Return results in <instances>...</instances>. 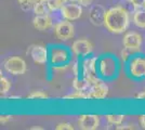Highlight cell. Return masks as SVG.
Segmentation results:
<instances>
[{"label": "cell", "instance_id": "6da1fadb", "mask_svg": "<svg viewBox=\"0 0 145 130\" xmlns=\"http://www.w3.org/2000/svg\"><path fill=\"white\" fill-rule=\"evenodd\" d=\"M130 15L129 12L122 7H113L106 10L104 26L105 28L113 34H121L129 26Z\"/></svg>", "mask_w": 145, "mask_h": 130}, {"label": "cell", "instance_id": "7a4b0ae2", "mask_svg": "<svg viewBox=\"0 0 145 130\" xmlns=\"http://www.w3.org/2000/svg\"><path fill=\"white\" fill-rule=\"evenodd\" d=\"M72 50L64 46H51L49 48V64L54 69H64L72 62Z\"/></svg>", "mask_w": 145, "mask_h": 130}, {"label": "cell", "instance_id": "3957f363", "mask_svg": "<svg viewBox=\"0 0 145 130\" xmlns=\"http://www.w3.org/2000/svg\"><path fill=\"white\" fill-rule=\"evenodd\" d=\"M119 71V64L115 56H102L97 60V74L103 80L114 79Z\"/></svg>", "mask_w": 145, "mask_h": 130}, {"label": "cell", "instance_id": "277c9868", "mask_svg": "<svg viewBox=\"0 0 145 130\" xmlns=\"http://www.w3.org/2000/svg\"><path fill=\"white\" fill-rule=\"evenodd\" d=\"M128 74L135 80L145 79V57L142 56H132L128 61Z\"/></svg>", "mask_w": 145, "mask_h": 130}, {"label": "cell", "instance_id": "5b68a950", "mask_svg": "<svg viewBox=\"0 0 145 130\" xmlns=\"http://www.w3.org/2000/svg\"><path fill=\"white\" fill-rule=\"evenodd\" d=\"M3 67L9 74L14 76L23 75L27 69L26 62L20 56H10L6 59L3 62Z\"/></svg>", "mask_w": 145, "mask_h": 130}, {"label": "cell", "instance_id": "8992f818", "mask_svg": "<svg viewBox=\"0 0 145 130\" xmlns=\"http://www.w3.org/2000/svg\"><path fill=\"white\" fill-rule=\"evenodd\" d=\"M61 15L64 20L68 21H76L82 15V6L79 2L74 1H67L60 10Z\"/></svg>", "mask_w": 145, "mask_h": 130}, {"label": "cell", "instance_id": "52a82bcc", "mask_svg": "<svg viewBox=\"0 0 145 130\" xmlns=\"http://www.w3.org/2000/svg\"><path fill=\"white\" fill-rule=\"evenodd\" d=\"M74 56H78V57H87L92 54L93 52V44L91 43L86 38H81V39H77L72 42V47H71Z\"/></svg>", "mask_w": 145, "mask_h": 130}, {"label": "cell", "instance_id": "ba28073f", "mask_svg": "<svg viewBox=\"0 0 145 130\" xmlns=\"http://www.w3.org/2000/svg\"><path fill=\"white\" fill-rule=\"evenodd\" d=\"M54 34L57 39L66 41L74 37L75 35V27L71 23V21L64 20L54 25Z\"/></svg>", "mask_w": 145, "mask_h": 130}, {"label": "cell", "instance_id": "9c48e42d", "mask_svg": "<svg viewBox=\"0 0 145 130\" xmlns=\"http://www.w3.org/2000/svg\"><path fill=\"white\" fill-rule=\"evenodd\" d=\"M27 54H29L33 61L36 64H47L49 63V49L41 44H33L27 49Z\"/></svg>", "mask_w": 145, "mask_h": 130}, {"label": "cell", "instance_id": "30bf717a", "mask_svg": "<svg viewBox=\"0 0 145 130\" xmlns=\"http://www.w3.org/2000/svg\"><path fill=\"white\" fill-rule=\"evenodd\" d=\"M143 38L139 33L135 31H129L122 38V44L123 48H127L132 52H139L142 48Z\"/></svg>", "mask_w": 145, "mask_h": 130}, {"label": "cell", "instance_id": "8fae6325", "mask_svg": "<svg viewBox=\"0 0 145 130\" xmlns=\"http://www.w3.org/2000/svg\"><path fill=\"white\" fill-rule=\"evenodd\" d=\"M88 94V99L89 100H103L105 99L108 94V86L106 85V82L101 79L97 81V84L92 85L89 88V90L87 91Z\"/></svg>", "mask_w": 145, "mask_h": 130}, {"label": "cell", "instance_id": "7c38bea8", "mask_svg": "<svg viewBox=\"0 0 145 130\" xmlns=\"http://www.w3.org/2000/svg\"><path fill=\"white\" fill-rule=\"evenodd\" d=\"M77 125L79 129L95 130L100 126V117L95 114H84L78 117Z\"/></svg>", "mask_w": 145, "mask_h": 130}, {"label": "cell", "instance_id": "4fadbf2b", "mask_svg": "<svg viewBox=\"0 0 145 130\" xmlns=\"http://www.w3.org/2000/svg\"><path fill=\"white\" fill-rule=\"evenodd\" d=\"M106 10L100 5H94L91 7L89 12V20L93 25L101 26L104 25V19H105Z\"/></svg>", "mask_w": 145, "mask_h": 130}, {"label": "cell", "instance_id": "5bb4252c", "mask_svg": "<svg viewBox=\"0 0 145 130\" xmlns=\"http://www.w3.org/2000/svg\"><path fill=\"white\" fill-rule=\"evenodd\" d=\"M33 25L37 31H46L53 26V20L50 16V14L36 15L33 20Z\"/></svg>", "mask_w": 145, "mask_h": 130}, {"label": "cell", "instance_id": "9a60e30c", "mask_svg": "<svg viewBox=\"0 0 145 130\" xmlns=\"http://www.w3.org/2000/svg\"><path fill=\"white\" fill-rule=\"evenodd\" d=\"M33 11L35 13V15H44V14H50L52 12L50 7H49L48 0H43V1H40V2H37Z\"/></svg>", "mask_w": 145, "mask_h": 130}, {"label": "cell", "instance_id": "2e32d148", "mask_svg": "<svg viewBox=\"0 0 145 130\" xmlns=\"http://www.w3.org/2000/svg\"><path fill=\"white\" fill-rule=\"evenodd\" d=\"M133 23L139 28H145V9H138L133 14Z\"/></svg>", "mask_w": 145, "mask_h": 130}, {"label": "cell", "instance_id": "e0dca14e", "mask_svg": "<svg viewBox=\"0 0 145 130\" xmlns=\"http://www.w3.org/2000/svg\"><path fill=\"white\" fill-rule=\"evenodd\" d=\"M72 88H74L75 90L88 91L89 88H90V85H89L82 77H76V76H74V79H72Z\"/></svg>", "mask_w": 145, "mask_h": 130}, {"label": "cell", "instance_id": "ac0fdd59", "mask_svg": "<svg viewBox=\"0 0 145 130\" xmlns=\"http://www.w3.org/2000/svg\"><path fill=\"white\" fill-rule=\"evenodd\" d=\"M106 120L109 125H113V126H119L123 123L125 120V115L122 114H112V115H106Z\"/></svg>", "mask_w": 145, "mask_h": 130}, {"label": "cell", "instance_id": "d6986e66", "mask_svg": "<svg viewBox=\"0 0 145 130\" xmlns=\"http://www.w3.org/2000/svg\"><path fill=\"white\" fill-rule=\"evenodd\" d=\"M64 100H86L88 99L87 91H80V90H75L74 92L68 93L63 97Z\"/></svg>", "mask_w": 145, "mask_h": 130}, {"label": "cell", "instance_id": "ffe728a7", "mask_svg": "<svg viewBox=\"0 0 145 130\" xmlns=\"http://www.w3.org/2000/svg\"><path fill=\"white\" fill-rule=\"evenodd\" d=\"M71 65H72V72L74 76L80 77L81 76V61L79 60L78 56H75V59L72 60Z\"/></svg>", "mask_w": 145, "mask_h": 130}, {"label": "cell", "instance_id": "44dd1931", "mask_svg": "<svg viewBox=\"0 0 145 130\" xmlns=\"http://www.w3.org/2000/svg\"><path fill=\"white\" fill-rule=\"evenodd\" d=\"M10 88H11L10 80L8 78H6L5 76L1 75V77H0V93H1V95L7 94V93L9 92Z\"/></svg>", "mask_w": 145, "mask_h": 130}, {"label": "cell", "instance_id": "7402d4cb", "mask_svg": "<svg viewBox=\"0 0 145 130\" xmlns=\"http://www.w3.org/2000/svg\"><path fill=\"white\" fill-rule=\"evenodd\" d=\"M26 98L28 100H44L48 99L49 95L44 91H42V90H35L31 93H29Z\"/></svg>", "mask_w": 145, "mask_h": 130}, {"label": "cell", "instance_id": "603a6c76", "mask_svg": "<svg viewBox=\"0 0 145 130\" xmlns=\"http://www.w3.org/2000/svg\"><path fill=\"white\" fill-rule=\"evenodd\" d=\"M18 3L23 11L27 12V11H30L34 9L35 0H18Z\"/></svg>", "mask_w": 145, "mask_h": 130}, {"label": "cell", "instance_id": "cb8c5ba5", "mask_svg": "<svg viewBox=\"0 0 145 130\" xmlns=\"http://www.w3.org/2000/svg\"><path fill=\"white\" fill-rule=\"evenodd\" d=\"M67 0H48L49 7H50V9H51L52 12L61 10L62 7L64 6Z\"/></svg>", "mask_w": 145, "mask_h": 130}, {"label": "cell", "instance_id": "d4e9b609", "mask_svg": "<svg viewBox=\"0 0 145 130\" xmlns=\"http://www.w3.org/2000/svg\"><path fill=\"white\" fill-rule=\"evenodd\" d=\"M134 52H132V51H130L129 49H127V48H123L122 49V51H121V59L123 60V62H127L128 63V61L132 57L131 56V54H133Z\"/></svg>", "mask_w": 145, "mask_h": 130}, {"label": "cell", "instance_id": "484cf974", "mask_svg": "<svg viewBox=\"0 0 145 130\" xmlns=\"http://www.w3.org/2000/svg\"><path fill=\"white\" fill-rule=\"evenodd\" d=\"M74 126L69 123H60L55 126V130H74Z\"/></svg>", "mask_w": 145, "mask_h": 130}, {"label": "cell", "instance_id": "4316f807", "mask_svg": "<svg viewBox=\"0 0 145 130\" xmlns=\"http://www.w3.org/2000/svg\"><path fill=\"white\" fill-rule=\"evenodd\" d=\"M130 3L132 5V7L138 10V9H142L143 8V3H144V0H129Z\"/></svg>", "mask_w": 145, "mask_h": 130}, {"label": "cell", "instance_id": "83f0119b", "mask_svg": "<svg viewBox=\"0 0 145 130\" xmlns=\"http://www.w3.org/2000/svg\"><path fill=\"white\" fill-rule=\"evenodd\" d=\"M12 118H13L12 115H1L0 116V123L1 124H7L10 120H12Z\"/></svg>", "mask_w": 145, "mask_h": 130}, {"label": "cell", "instance_id": "f1b7e54d", "mask_svg": "<svg viewBox=\"0 0 145 130\" xmlns=\"http://www.w3.org/2000/svg\"><path fill=\"white\" fill-rule=\"evenodd\" d=\"M116 129L118 130H125V129H129V130H132V129H135V127H134V125H130V124H127V125H119V126H117L116 127Z\"/></svg>", "mask_w": 145, "mask_h": 130}, {"label": "cell", "instance_id": "f546056e", "mask_svg": "<svg viewBox=\"0 0 145 130\" xmlns=\"http://www.w3.org/2000/svg\"><path fill=\"white\" fill-rule=\"evenodd\" d=\"M93 2V0H79V3L82 7H88Z\"/></svg>", "mask_w": 145, "mask_h": 130}, {"label": "cell", "instance_id": "4dcf8cb0", "mask_svg": "<svg viewBox=\"0 0 145 130\" xmlns=\"http://www.w3.org/2000/svg\"><path fill=\"white\" fill-rule=\"evenodd\" d=\"M135 98H137L138 100H145V91L139 92L137 95H135Z\"/></svg>", "mask_w": 145, "mask_h": 130}, {"label": "cell", "instance_id": "1f68e13d", "mask_svg": "<svg viewBox=\"0 0 145 130\" xmlns=\"http://www.w3.org/2000/svg\"><path fill=\"white\" fill-rule=\"evenodd\" d=\"M139 120H140L141 126L145 129V115H141V116L139 117Z\"/></svg>", "mask_w": 145, "mask_h": 130}, {"label": "cell", "instance_id": "d6a6232c", "mask_svg": "<svg viewBox=\"0 0 145 130\" xmlns=\"http://www.w3.org/2000/svg\"><path fill=\"white\" fill-rule=\"evenodd\" d=\"M43 128L42 127H39V126H37V127H31L30 130H42Z\"/></svg>", "mask_w": 145, "mask_h": 130}, {"label": "cell", "instance_id": "836d02e7", "mask_svg": "<svg viewBox=\"0 0 145 130\" xmlns=\"http://www.w3.org/2000/svg\"><path fill=\"white\" fill-rule=\"evenodd\" d=\"M67 1H74V2H79V0H67Z\"/></svg>", "mask_w": 145, "mask_h": 130}, {"label": "cell", "instance_id": "e575fe53", "mask_svg": "<svg viewBox=\"0 0 145 130\" xmlns=\"http://www.w3.org/2000/svg\"><path fill=\"white\" fill-rule=\"evenodd\" d=\"M143 9H145V0H144V3H143Z\"/></svg>", "mask_w": 145, "mask_h": 130}]
</instances>
